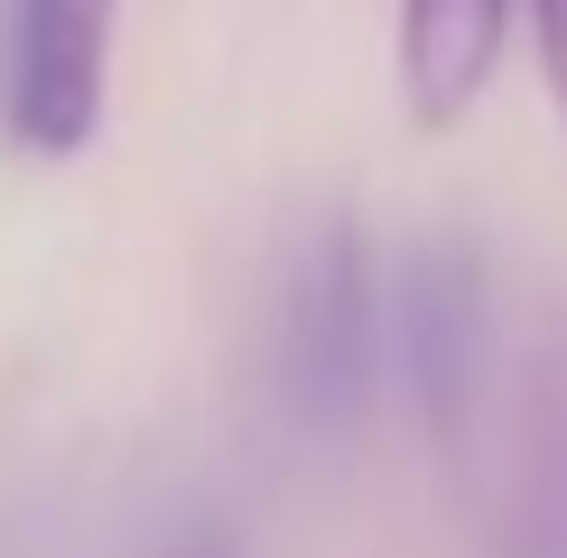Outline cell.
Wrapping results in <instances>:
<instances>
[{"label": "cell", "instance_id": "obj_6", "mask_svg": "<svg viewBox=\"0 0 567 558\" xmlns=\"http://www.w3.org/2000/svg\"><path fill=\"white\" fill-rule=\"evenodd\" d=\"M177 558H233V540H186Z\"/></svg>", "mask_w": 567, "mask_h": 558}, {"label": "cell", "instance_id": "obj_2", "mask_svg": "<svg viewBox=\"0 0 567 558\" xmlns=\"http://www.w3.org/2000/svg\"><path fill=\"white\" fill-rule=\"evenodd\" d=\"M122 0H0V140L10 158L65 168L112 103Z\"/></svg>", "mask_w": 567, "mask_h": 558}, {"label": "cell", "instance_id": "obj_3", "mask_svg": "<svg viewBox=\"0 0 567 558\" xmlns=\"http://www.w3.org/2000/svg\"><path fill=\"white\" fill-rule=\"evenodd\" d=\"M512 10L522 0H400L391 65H400V112L419 131H456L493 93L512 46Z\"/></svg>", "mask_w": 567, "mask_h": 558}, {"label": "cell", "instance_id": "obj_4", "mask_svg": "<svg viewBox=\"0 0 567 558\" xmlns=\"http://www.w3.org/2000/svg\"><path fill=\"white\" fill-rule=\"evenodd\" d=\"M475 335H484V279L456 242H429L400 270V372H410L419 410L456 428L465 391H475Z\"/></svg>", "mask_w": 567, "mask_h": 558}, {"label": "cell", "instance_id": "obj_5", "mask_svg": "<svg viewBox=\"0 0 567 558\" xmlns=\"http://www.w3.org/2000/svg\"><path fill=\"white\" fill-rule=\"evenodd\" d=\"M530 19V56H539V84H549V112L567 122V0H522Z\"/></svg>", "mask_w": 567, "mask_h": 558}, {"label": "cell", "instance_id": "obj_1", "mask_svg": "<svg viewBox=\"0 0 567 558\" xmlns=\"http://www.w3.org/2000/svg\"><path fill=\"white\" fill-rule=\"evenodd\" d=\"M382 372V289L353 224H317L279 289V401L298 428H353Z\"/></svg>", "mask_w": 567, "mask_h": 558}]
</instances>
